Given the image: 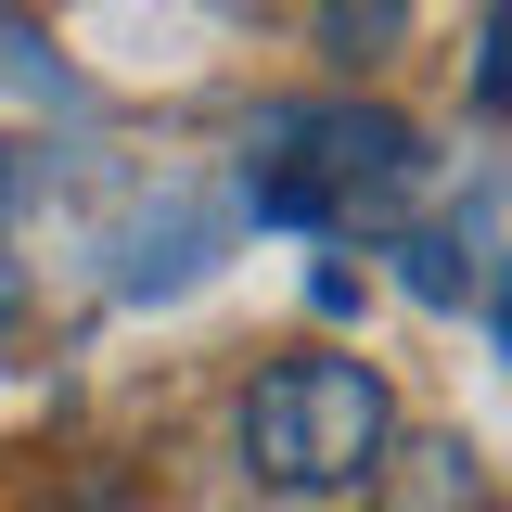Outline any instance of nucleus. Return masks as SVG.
Wrapping results in <instances>:
<instances>
[{
  "label": "nucleus",
  "mask_w": 512,
  "mask_h": 512,
  "mask_svg": "<svg viewBox=\"0 0 512 512\" xmlns=\"http://www.w3.org/2000/svg\"><path fill=\"white\" fill-rule=\"evenodd\" d=\"M474 116H512V0H487V39H474Z\"/></svg>",
  "instance_id": "obj_4"
},
{
  "label": "nucleus",
  "mask_w": 512,
  "mask_h": 512,
  "mask_svg": "<svg viewBox=\"0 0 512 512\" xmlns=\"http://www.w3.org/2000/svg\"><path fill=\"white\" fill-rule=\"evenodd\" d=\"M308 39L359 77V64H384L397 39H410V0H308Z\"/></svg>",
  "instance_id": "obj_3"
},
{
  "label": "nucleus",
  "mask_w": 512,
  "mask_h": 512,
  "mask_svg": "<svg viewBox=\"0 0 512 512\" xmlns=\"http://www.w3.org/2000/svg\"><path fill=\"white\" fill-rule=\"evenodd\" d=\"M397 448V384L359 346H295L244 384V474L282 500H359Z\"/></svg>",
  "instance_id": "obj_1"
},
{
  "label": "nucleus",
  "mask_w": 512,
  "mask_h": 512,
  "mask_svg": "<svg viewBox=\"0 0 512 512\" xmlns=\"http://www.w3.org/2000/svg\"><path fill=\"white\" fill-rule=\"evenodd\" d=\"M500 320H512V308H500Z\"/></svg>",
  "instance_id": "obj_6"
},
{
  "label": "nucleus",
  "mask_w": 512,
  "mask_h": 512,
  "mask_svg": "<svg viewBox=\"0 0 512 512\" xmlns=\"http://www.w3.org/2000/svg\"><path fill=\"white\" fill-rule=\"evenodd\" d=\"M372 512H487V461L461 436H397L372 474Z\"/></svg>",
  "instance_id": "obj_2"
},
{
  "label": "nucleus",
  "mask_w": 512,
  "mask_h": 512,
  "mask_svg": "<svg viewBox=\"0 0 512 512\" xmlns=\"http://www.w3.org/2000/svg\"><path fill=\"white\" fill-rule=\"evenodd\" d=\"M397 256H410V295H436V308H448V295H461V256H448L436 231H410V244H397Z\"/></svg>",
  "instance_id": "obj_5"
}]
</instances>
